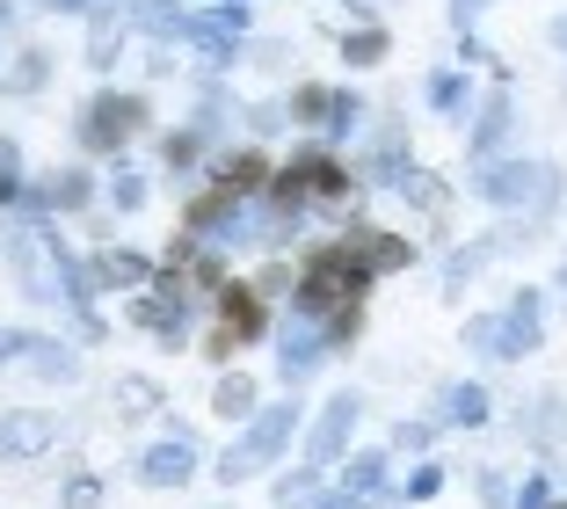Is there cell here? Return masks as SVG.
Returning a JSON list of instances; mask_svg holds the SVG:
<instances>
[{
    "label": "cell",
    "mask_w": 567,
    "mask_h": 509,
    "mask_svg": "<svg viewBox=\"0 0 567 509\" xmlns=\"http://www.w3.org/2000/svg\"><path fill=\"white\" fill-rule=\"evenodd\" d=\"M509 132H517V102L487 95L481 102V124H473V139H466V153H473V161H495V153L509 146Z\"/></svg>",
    "instance_id": "2e32d148"
},
{
    "label": "cell",
    "mask_w": 567,
    "mask_h": 509,
    "mask_svg": "<svg viewBox=\"0 0 567 509\" xmlns=\"http://www.w3.org/2000/svg\"><path fill=\"white\" fill-rule=\"evenodd\" d=\"M436 423H451V429H481V423H495V400H487V386H451L444 400H436Z\"/></svg>",
    "instance_id": "e0dca14e"
},
{
    "label": "cell",
    "mask_w": 567,
    "mask_h": 509,
    "mask_svg": "<svg viewBox=\"0 0 567 509\" xmlns=\"http://www.w3.org/2000/svg\"><path fill=\"white\" fill-rule=\"evenodd\" d=\"M509 509H553V474H524V488H517Z\"/></svg>",
    "instance_id": "d590c367"
},
{
    "label": "cell",
    "mask_w": 567,
    "mask_h": 509,
    "mask_svg": "<svg viewBox=\"0 0 567 509\" xmlns=\"http://www.w3.org/2000/svg\"><path fill=\"white\" fill-rule=\"evenodd\" d=\"M342 488L350 495H385V451H350V459H342Z\"/></svg>",
    "instance_id": "d4e9b609"
},
{
    "label": "cell",
    "mask_w": 567,
    "mask_h": 509,
    "mask_svg": "<svg viewBox=\"0 0 567 509\" xmlns=\"http://www.w3.org/2000/svg\"><path fill=\"white\" fill-rule=\"evenodd\" d=\"M51 16H95V0H44Z\"/></svg>",
    "instance_id": "ab89813d"
},
{
    "label": "cell",
    "mask_w": 567,
    "mask_h": 509,
    "mask_svg": "<svg viewBox=\"0 0 567 509\" xmlns=\"http://www.w3.org/2000/svg\"><path fill=\"white\" fill-rule=\"evenodd\" d=\"M401 197H415L422 212H444V204H451V197H444V182H436V175H422V167L401 182Z\"/></svg>",
    "instance_id": "d6a6232c"
},
{
    "label": "cell",
    "mask_w": 567,
    "mask_h": 509,
    "mask_svg": "<svg viewBox=\"0 0 567 509\" xmlns=\"http://www.w3.org/2000/svg\"><path fill=\"white\" fill-rule=\"evenodd\" d=\"M364 292H371V277L350 263V247L328 241V247H313L299 263V277H291V320H320V328H328L334 313L364 306Z\"/></svg>",
    "instance_id": "6da1fadb"
},
{
    "label": "cell",
    "mask_w": 567,
    "mask_h": 509,
    "mask_svg": "<svg viewBox=\"0 0 567 509\" xmlns=\"http://www.w3.org/2000/svg\"><path fill=\"white\" fill-rule=\"evenodd\" d=\"M87 269H95V292H146V284L161 277V269H153V255H138V247H117V241L95 247V263H87Z\"/></svg>",
    "instance_id": "5bb4252c"
},
{
    "label": "cell",
    "mask_w": 567,
    "mask_h": 509,
    "mask_svg": "<svg viewBox=\"0 0 567 509\" xmlns=\"http://www.w3.org/2000/svg\"><path fill=\"white\" fill-rule=\"evenodd\" d=\"M22 153H16V139H0V212H22Z\"/></svg>",
    "instance_id": "4316f807"
},
{
    "label": "cell",
    "mask_w": 567,
    "mask_h": 509,
    "mask_svg": "<svg viewBox=\"0 0 567 509\" xmlns=\"http://www.w3.org/2000/svg\"><path fill=\"white\" fill-rule=\"evenodd\" d=\"M473 197L495 204V212H553L560 204V175L538 161H481Z\"/></svg>",
    "instance_id": "8992f818"
},
{
    "label": "cell",
    "mask_w": 567,
    "mask_h": 509,
    "mask_svg": "<svg viewBox=\"0 0 567 509\" xmlns=\"http://www.w3.org/2000/svg\"><path fill=\"white\" fill-rule=\"evenodd\" d=\"M212 146H218V139H204L197 124H175V132L161 139V161H167V175L183 182V175H197V167H204V153H212Z\"/></svg>",
    "instance_id": "ffe728a7"
},
{
    "label": "cell",
    "mask_w": 567,
    "mask_h": 509,
    "mask_svg": "<svg viewBox=\"0 0 567 509\" xmlns=\"http://www.w3.org/2000/svg\"><path fill=\"white\" fill-rule=\"evenodd\" d=\"M59 509H102V474H66L59 480Z\"/></svg>",
    "instance_id": "f1b7e54d"
},
{
    "label": "cell",
    "mask_w": 567,
    "mask_h": 509,
    "mask_svg": "<svg viewBox=\"0 0 567 509\" xmlns=\"http://www.w3.org/2000/svg\"><path fill=\"white\" fill-rule=\"evenodd\" d=\"M436 488H444V466H436V459H422V466H415V474H408L393 495H401V502H430Z\"/></svg>",
    "instance_id": "4dcf8cb0"
},
{
    "label": "cell",
    "mask_w": 567,
    "mask_h": 509,
    "mask_svg": "<svg viewBox=\"0 0 567 509\" xmlns=\"http://www.w3.org/2000/svg\"><path fill=\"white\" fill-rule=\"evenodd\" d=\"M117 408H132V415H153L161 408V386H153V378H117Z\"/></svg>",
    "instance_id": "f546056e"
},
{
    "label": "cell",
    "mask_w": 567,
    "mask_h": 509,
    "mask_svg": "<svg viewBox=\"0 0 567 509\" xmlns=\"http://www.w3.org/2000/svg\"><path fill=\"white\" fill-rule=\"evenodd\" d=\"M385 51H393V30H385V22H357V30H342V67H379Z\"/></svg>",
    "instance_id": "7402d4cb"
},
{
    "label": "cell",
    "mask_w": 567,
    "mask_h": 509,
    "mask_svg": "<svg viewBox=\"0 0 567 509\" xmlns=\"http://www.w3.org/2000/svg\"><path fill=\"white\" fill-rule=\"evenodd\" d=\"M328 357H334V343H328L320 320H284V335H277V386H284V394H299Z\"/></svg>",
    "instance_id": "9c48e42d"
},
{
    "label": "cell",
    "mask_w": 567,
    "mask_h": 509,
    "mask_svg": "<svg viewBox=\"0 0 567 509\" xmlns=\"http://www.w3.org/2000/svg\"><path fill=\"white\" fill-rule=\"evenodd\" d=\"M255 408H262V386H255L248 371H218V386H212V415H226V423H248Z\"/></svg>",
    "instance_id": "d6986e66"
},
{
    "label": "cell",
    "mask_w": 567,
    "mask_h": 509,
    "mask_svg": "<svg viewBox=\"0 0 567 509\" xmlns=\"http://www.w3.org/2000/svg\"><path fill=\"white\" fill-rule=\"evenodd\" d=\"M146 124H153V102L138 95V88H102V95L81 102L73 139H81V153H95V161H117V153L132 146Z\"/></svg>",
    "instance_id": "3957f363"
},
{
    "label": "cell",
    "mask_w": 567,
    "mask_h": 509,
    "mask_svg": "<svg viewBox=\"0 0 567 509\" xmlns=\"http://www.w3.org/2000/svg\"><path fill=\"white\" fill-rule=\"evenodd\" d=\"M59 444V415L44 408H0V459H44Z\"/></svg>",
    "instance_id": "4fadbf2b"
},
{
    "label": "cell",
    "mask_w": 567,
    "mask_h": 509,
    "mask_svg": "<svg viewBox=\"0 0 567 509\" xmlns=\"http://www.w3.org/2000/svg\"><path fill=\"white\" fill-rule=\"evenodd\" d=\"M487 8H495V0H451V22H458V37H466V30H473V22H481V16H487Z\"/></svg>",
    "instance_id": "f35d334b"
},
{
    "label": "cell",
    "mask_w": 567,
    "mask_h": 509,
    "mask_svg": "<svg viewBox=\"0 0 567 509\" xmlns=\"http://www.w3.org/2000/svg\"><path fill=\"white\" fill-rule=\"evenodd\" d=\"M30 343H37V328H0V364L30 357Z\"/></svg>",
    "instance_id": "74e56055"
},
{
    "label": "cell",
    "mask_w": 567,
    "mask_h": 509,
    "mask_svg": "<svg viewBox=\"0 0 567 509\" xmlns=\"http://www.w3.org/2000/svg\"><path fill=\"white\" fill-rule=\"evenodd\" d=\"M430 444H436V423H422V415L393 429V451H430Z\"/></svg>",
    "instance_id": "8d00e7d4"
},
{
    "label": "cell",
    "mask_w": 567,
    "mask_h": 509,
    "mask_svg": "<svg viewBox=\"0 0 567 509\" xmlns=\"http://www.w3.org/2000/svg\"><path fill=\"white\" fill-rule=\"evenodd\" d=\"M306 495H320V474H313V466H299V474H277V509H299Z\"/></svg>",
    "instance_id": "1f68e13d"
},
{
    "label": "cell",
    "mask_w": 567,
    "mask_h": 509,
    "mask_svg": "<svg viewBox=\"0 0 567 509\" xmlns=\"http://www.w3.org/2000/svg\"><path fill=\"white\" fill-rule=\"evenodd\" d=\"M44 81H51V51H44V44H22L16 67L0 73V95H37Z\"/></svg>",
    "instance_id": "44dd1931"
},
{
    "label": "cell",
    "mask_w": 567,
    "mask_h": 509,
    "mask_svg": "<svg viewBox=\"0 0 567 509\" xmlns=\"http://www.w3.org/2000/svg\"><path fill=\"white\" fill-rule=\"evenodd\" d=\"M30 371L44 378V386H73V378H81V349L59 343V335H37L30 343Z\"/></svg>",
    "instance_id": "ac0fdd59"
},
{
    "label": "cell",
    "mask_w": 567,
    "mask_h": 509,
    "mask_svg": "<svg viewBox=\"0 0 567 509\" xmlns=\"http://www.w3.org/2000/svg\"><path fill=\"white\" fill-rule=\"evenodd\" d=\"M277 182H284V190H299L306 212H342V204L357 197V167H350V153L320 146V139H306V146L277 167Z\"/></svg>",
    "instance_id": "277c9868"
},
{
    "label": "cell",
    "mask_w": 567,
    "mask_h": 509,
    "mask_svg": "<svg viewBox=\"0 0 567 509\" xmlns=\"http://www.w3.org/2000/svg\"><path fill=\"white\" fill-rule=\"evenodd\" d=\"M560 284H567V269H560Z\"/></svg>",
    "instance_id": "7bdbcfd3"
},
{
    "label": "cell",
    "mask_w": 567,
    "mask_h": 509,
    "mask_svg": "<svg viewBox=\"0 0 567 509\" xmlns=\"http://www.w3.org/2000/svg\"><path fill=\"white\" fill-rule=\"evenodd\" d=\"M357 423H364V394H350V386L328 394V400H320V415H313V429H306V466H313V474L342 466V459H350Z\"/></svg>",
    "instance_id": "52a82bcc"
},
{
    "label": "cell",
    "mask_w": 567,
    "mask_h": 509,
    "mask_svg": "<svg viewBox=\"0 0 567 509\" xmlns=\"http://www.w3.org/2000/svg\"><path fill=\"white\" fill-rule=\"evenodd\" d=\"M553 44H560V51H567V16H560V22H553Z\"/></svg>",
    "instance_id": "b9f144b4"
},
{
    "label": "cell",
    "mask_w": 567,
    "mask_h": 509,
    "mask_svg": "<svg viewBox=\"0 0 567 509\" xmlns=\"http://www.w3.org/2000/svg\"><path fill=\"white\" fill-rule=\"evenodd\" d=\"M284 124H291V110H284V102H255V110H248V132L255 139H277Z\"/></svg>",
    "instance_id": "836d02e7"
},
{
    "label": "cell",
    "mask_w": 567,
    "mask_h": 509,
    "mask_svg": "<svg viewBox=\"0 0 567 509\" xmlns=\"http://www.w3.org/2000/svg\"><path fill=\"white\" fill-rule=\"evenodd\" d=\"M0 30H16V0H0Z\"/></svg>",
    "instance_id": "60d3db41"
},
{
    "label": "cell",
    "mask_w": 567,
    "mask_h": 509,
    "mask_svg": "<svg viewBox=\"0 0 567 509\" xmlns=\"http://www.w3.org/2000/svg\"><path fill=\"white\" fill-rule=\"evenodd\" d=\"M524 429H532V444H560L567 437V400L560 394H538V408L524 415Z\"/></svg>",
    "instance_id": "484cf974"
},
{
    "label": "cell",
    "mask_w": 567,
    "mask_h": 509,
    "mask_svg": "<svg viewBox=\"0 0 567 509\" xmlns=\"http://www.w3.org/2000/svg\"><path fill=\"white\" fill-rule=\"evenodd\" d=\"M204 182H212V190H226V197H240V204H248V197H262L269 182H277V161H269L262 146H240V153H218V161H212V175H204Z\"/></svg>",
    "instance_id": "7c38bea8"
},
{
    "label": "cell",
    "mask_w": 567,
    "mask_h": 509,
    "mask_svg": "<svg viewBox=\"0 0 567 509\" xmlns=\"http://www.w3.org/2000/svg\"><path fill=\"white\" fill-rule=\"evenodd\" d=\"M502 335H509V364L532 357L538 335H546V298H538V292H517L509 306H502Z\"/></svg>",
    "instance_id": "9a60e30c"
},
{
    "label": "cell",
    "mask_w": 567,
    "mask_h": 509,
    "mask_svg": "<svg viewBox=\"0 0 567 509\" xmlns=\"http://www.w3.org/2000/svg\"><path fill=\"white\" fill-rule=\"evenodd\" d=\"M102 190H95V175L87 167H44V175L22 190V218H37V226H51V218H73V212H87Z\"/></svg>",
    "instance_id": "ba28073f"
},
{
    "label": "cell",
    "mask_w": 567,
    "mask_h": 509,
    "mask_svg": "<svg viewBox=\"0 0 567 509\" xmlns=\"http://www.w3.org/2000/svg\"><path fill=\"white\" fill-rule=\"evenodd\" d=\"M466 349L487 364H509V335H502V313H473L466 320Z\"/></svg>",
    "instance_id": "cb8c5ba5"
},
{
    "label": "cell",
    "mask_w": 567,
    "mask_h": 509,
    "mask_svg": "<svg viewBox=\"0 0 567 509\" xmlns=\"http://www.w3.org/2000/svg\"><path fill=\"white\" fill-rule=\"evenodd\" d=\"M430 110H473V81L466 73H430Z\"/></svg>",
    "instance_id": "83f0119b"
},
{
    "label": "cell",
    "mask_w": 567,
    "mask_h": 509,
    "mask_svg": "<svg viewBox=\"0 0 567 509\" xmlns=\"http://www.w3.org/2000/svg\"><path fill=\"white\" fill-rule=\"evenodd\" d=\"M299 423H306L299 394H291V400H269V408H255L248 423H240V437L226 444V451H218V480H226V488H240V480L269 474V466H277L284 451H291Z\"/></svg>",
    "instance_id": "7a4b0ae2"
},
{
    "label": "cell",
    "mask_w": 567,
    "mask_h": 509,
    "mask_svg": "<svg viewBox=\"0 0 567 509\" xmlns=\"http://www.w3.org/2000/svg\"><path fill=\"white\" fill-rule=\"evenodd\" d=\"M102 204H110L117 218L146 212V175H138V167H110V182H102Z\"/></svg>",
    "instance_id": "603a6c76"
},
{
    "label": "cell",
    "mask_w": 567,
    "mask_h": 509,
    "mask_svg": "<svg viewBox=\"0 0 567 509\" xmlns=\"http://www.w3.org/2000/svg\"><path fill=\"white\" fill-rule=\"evenodd\" d=\"M197 459H204V451H197V429H167L161 444H146V451H138L132 474L146 480V488H183V480L197 474Z\"/></svg>",
    "instance_id": "8fae6325"
},
{
    "label": "cell",
    "mask_w": 567,
    "mask_h": 509,
    "mask_svg": "<svg viewBox=\"0 0 567 509\" xmlns=\"http://www.w3.org/2000/svg\"><path fill=\"white\" fill-rule=\"evenodd\" d=\"M284 110H291V124H306V132L320 139V146H350V139H364V95H350V88H328V81H299L291 95H284Z\"/></svg>",
    "instance_id": "5b68a950"
},
{
    "label": "cell",
    "mask_w": 567,
    "mask_h": 509,
    "mask_svg": "<svg viewBox=\"0 0 567 509\" xmlns=\"http://www.w3.org/2000/svg\"><path fill=\"white\" fill-rule=\"evenodd\" d=\"M342 247H350V263L364 269L371 284L401 277V269L415 263V241H408V233H385V226H350V233H342Z\"/></svg>",
    "instance_id": "30bf717a"
},
{
    "label": "cell",
    "mask_w": 567,
    "mask_h": 509,
    "mask_svg": "<svg viewBox=\"0 0 567 509\" xmlns=\"http://www.w3.org/2000/svg\"><path fill=\"white\" fill-rule=\"evenodd\" d=\"M473 488H481V502H487V509H509V502H517V488L502 480V466H481V480H473Z\"/></svg>",
    "instance_id": "e575fe53"
}]
</instances>
